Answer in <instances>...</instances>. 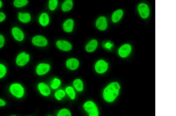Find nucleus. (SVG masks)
Masks as SVG:
<instances>
[{
	"mask_svg": "<svg viewBox=\"0 0 176 116\" xmlns=\"http://www.w3.org/2000/svg\"><path fill=\"white\" fill-rule=\"evenodd\" d=\"M112 44H110V43H107L105 44V47L106 48L109 49H110L112 47Z\"/></svg>",
	"mask_w": 176,
	"mask_h": 116,
	"instance_id": "32",
	"label": "nucleus"
},
{
	"mask_svg": "<svg viewBox=\"0 0 176 116\" xmlns=\"http://www.w3.org/2000/svg\"><path fill=\"white\" fill-rule=\"evenodd\" d=\"M39 22L41 25L43 26H46L48 25L49 22V18L47 13H42L40 15L39 19Z\"/></svg>",
	"mask_w": 176,
	"mask_h": 116,
	"instance_id": "17",
	"label": "nucleus"
},
{
	"mask_svg": "<svg viewBox=\"0 0 176 116\" xmlns=\"http://www.w3.org/2000/svg\"><path fill=\"white\" fill-rule=\"evenodd\" d=\"M66 95V93L65 91L62 90H59L56 91L54 94V97L57 100L60 101L64 98Z\"/></svg>",
	"mask_w": 176,
	"mask_h": 116,
	"instance_id": "23",
	"label": "nucleus"
},
{
	"mask_svg": "<svg viewBox=\"0 0 176 116\" xmlns=\"http://www.w3.org/2000/svg\"><path fill=\"white\" fill-rule=\"evenodd\" d=\"M38 89L42 95L44 97H48L51 94V89L46 84L40 82L37 86Z\"/></svg>",
	"mask_w": 176,
	"mask_h": 116,
	"instance_id": "6",
	"label": "nucleus"
},
{
	"mask_svg": "<svg viewBox=\"0 0 176 116\" xmlns=\"http://www.w3.org/2000/svg\"><path fill=\"white\" fill-rule=\"evenodd\" d=\"M66 66L68 68L71 70H75L78 68L79 62L78 59L71 58L68 59L66 62Z\"/></svg>",
	"mask_w": 176,
	"mask_h": 116,
	"instance_id": "14",
	"label": "nucleus"
},
{
	"mask_svg": "<svg viewBox=\"0 0 176 116\" xmlns=\"http://www.w3.org/2000/svg\"><path fill=\"white\" fill-rule=\"evenodd\" d=\"M57 116H72V114L67 108H63L59 111Z\"/></svg>",
	"mask_w": 176,
	"mask_h": 116,
	"instance_id": "24",
	"label": "nucleus"
},
{
	"mask_svg": "<svg viewBox=\"0 0 176 116\" xmlns=\"http://www.w3.org/2000/svg\"><path fill=\"white\" fill-rule=\"evenodd\" d=\"M74 88L78 92H81L83 90L84 85L82 81L80 79H75L73 82Z\"/></svg>",
	"mask_w": 176,
	"mask_h": 116,
	"instance_id": "18",
	"label": "nucleus"
},
{
	"mask_svg": "<svg viewBox=\"0 0 176 116\" xmlns=\"http://www.w3.org/2000/svg\"><path fill=\"white\" fill-rule=\"evenodd\" d=\"M7 105L6 102L2 99L0 98V107H4Z\"/></svg>",
	"mask_w": 176,
	"mask_h": 116,
	"instance_id": "31",
	"label": "nucleus"
},
{
	"mask_svg": "<svg viewBox=\"0 0 176 116\" xmlns=\"http://www.w3.org/2000/svg\"><path fill=\"white\" fill-rule=\"evenodd\" d=\"M50 65L49 64L41 63L39 64L36 68V72L39 76L44 75L49 71Z\"/></svg>",
	"mask_w": 176,
	"mask_h": 116,
	"instance_id": "7",
	"label": "nucleus"
},
{
	"mask_svg": "<svg viewBox=\"0 0 176 116\" xmlns=\"http://www.w3.org/2000/svg\"><path fill=\"white\" fill-rule=\"evenodd\" d=\"M30 59L29 54H26L25 52L21 53L18 55L16 58V63L19 66H23L28 63Z\"/></svg>",
	"mask_w": 176,
	"mask_h": 116,
	"instance_id": "4",
	"label": "nucleus"
},
{
	"mask_svg": "<svg viewBox=\"0 0 176 116\" xmlns=\"http://www.w3.org/2000/svg\"><path fill=\"white\" fill-rule=\"evenodd\" d=\"M32 41L34 45L39 47H45L48 44V41L46 38L40 35L35 36Z\"/></svg>",
	"mask_w": 176,
	"mask_h": 116,
	"instance_id": "8",
	"label": "nucleus"
},
{
	"mask_svg": "<svg viewBox=\"0 0 176 116\" xmlns=\"http://www.w3.org/2000/svg\"><path fill=\"white\" fill-rule=\"evenodd\" d=\"M120 86L117 82H112L104 88L103 96L104 100L108 103H111L116 99L119 94Z\"/></svg>",
	"mask_w": 176,
	"mask_h": 116,
	"instance_id": "1",
	"label": "nucleus"
},
{
	"mask_svg": "<svg viewBox=\"0 0 176 116\" xmlns=\"http://www.w3.org/2000/svg\"><path fill=\"white\" fill-rule=\"evenodd\" d=\"M123 12L122 10H118L115 12L112 15V22L116 23L119 21L122 18Z\"/></svg>",
	"mask_w": 176,
	"mask_h": 116,
	"instance_id": "20",
	"label": "nucleus"
},
{
	"mask_svg": "<svg viewBox=\"0 0 176 116\" xmlns=\"http://www.w3.org/2000/svg\"><path fill=\"white\" fill-rule=\"evenodd\" d=\"M5 19V15L2 12H0V22H3Z\"/></svg>",
	"mask_w": 176,
	"mask_h": 116,
	"instance_id": "30",
	"label": "nucleus"
},
{
	"mask_svg": "<svg viewBox=\"0 0 176 116\" xmlns=\"http://www.w3.org/2000/svg\"><path fill=\"white\" fill-rule=\"evenodd\" d=\"M73 4V1L71 0H67V1H65L62 5V11L64 12L69 11L72 9Z\"/></svg>",
	"mask_w": 176,
	"mask_h": 116,
	"instance_id": "21",
	"label": "nucleus"
},
{
	"mask_svg": "<svg viewBox=\"0 0 176 116\" xmlns=\"http://www.w3.org/2000/svg\"><path fill=\"white\" fill-rule=\"evenodd\" d=\"M12 34L15 39L18 41L21 42L24 39V33L18 27H15L12 29Z\"/></svg>",
	"mask_w": 176,
	"mask_h": 116,
	"instance_id": "13",
	"label": "nucleus"
},
{
	"mask_svg": "<svg viewBox=\"0 0 176 116\" xmlns=\"http://www.w3.org/2000/svg\"><path fill=\"white\" fill-rule=\"evenodd\" d=\"M61 84V82L60 79L57 78H55L53 80L52 83H51V88L53 89H57L60 86Z\"/></svg>",
	"mask_w": 176,
	"mask_h": 116,
	"instance_id": "26",
	"label": "nucleus"
},
{
	"mask_svg": "<svg viewBox=\"0 0 176 116\" xmlns=\"http://www.w3.org/2000/svg\"><path fill=\"white\" fill-rule=\"evenodd\" d=\"M108 68V63L104 60H100L95 64V71L99 74H101L105 72Z\"/></svg>",
	"mask_w": 176,
	"mask_h": 116,
	"instance_id": "5",
	"label": "nucleus"
},
{
	"mask_svg": "<svg viewBox=\"0 0 176 116\" xmlns=\"http://www.w3.org/2000/svg\"><path fill=\"white\" fill-rule=\"evenodd\" d=\"M2 1H0V8H1V7H2Z\"/></svg>",
	"mask_w": 176,
	"mask_h": 116,
	"instance_id": "33",
	"label": "nucleus"
},
{
	"mask_svg": "<svg viewBox=\"0 0 176 116\" xmlns=\"http://www.w3.org/2000/svg\"><path fill=\"white\" fill-rule=\"evenodd\" d=\"M98 41L95 39H92L86 46V50L88 52L91 53L95 51L98 46Z\"/></svg>",
	"mask_w": 176,
	"mask_h": 116,
	"instance_id": "16",
	"label": "nucleus"
},
{
	"mask_svg": "<svg viewBox=\"0 0 176 116\" xmlns=\"http://www.w3.org/2000/svg\"><path fill=\"white\" fill-rule=\"evenodd\" d=\"M132 47L128 44H124L119 48L118 51L119 55L122 58L127 57L131 53Z\"/></svg>",
	"mask_w": 176,
	"mask_h": 116,
	"instance_id": "9",
	"label": "nucleus"
},
{
	"mask_svg": "<svg viewBox=\"0 0 176 116\" xmlns=\"http://www.w3.org/2000/svg\"><path fill=\"white\" fill-rule=\"evenodd\" d=\"M10 116H16V115H11Z\"/></svg>",
	"mask_w": 176,
	"mask_h": 116,
	"instance_id": "34",
	"label": "nucleus"
},
{
	"mask_svg": "<svg viewBox=\"0 0 176 116\" xmlns=\"http://www.w3.org/2000/svg\"><path fill=\"white\" fill-rule=\"evenodd\" d=\"M138 10L141 16L143 19H146L150 14L149 8L146 4L141 3L138 7Z\"/></svg>",
	"mask_w": 176,
	"mask_h": 116,
	"instance_id": "10",
	"label": "nucleus"
},
{
	"mask_svg": "<svg viewBox=\"0 0 176 116\" xmlns=\"http://www.w3.org/2000/svg\"><path fill=\"white\" fill-rule=\"evenodd\" d=\"M28 1L27 0H16L14 1V5L16 7H21L28 4Z\"/></svg>",
	"mask_w": 176,
	"mask_h": 116,
	"instance_id": "25",
	"label": "nucleus"
},
{
	"mask_svg": "<svg viewBox=\"0 0 176 116\" xmlns=\"http://www.w3.org/2000/svg\"><path fill=\"white\" fill-rule=\"evenodd\" d=\"M4 42H5V39L3 36L0 35V48L3 47Z\"/></svg>",
	"mask_w": 176,
	"mask_h": 116,
	"instance_id": "29",
	"label": "nucleus"
},
{
	"mask_svg": "<svg viewBox=\"0 0 176 116\" xmlns=\"http://www.w3.org/2000/svg\"><path fill=\"white\" fill-rule=\"evenodd\" d=\"M74 26V21L72 19H68L63 24V30L67 33H71L73 30Z\"/></svg>",
	"mask_w": 176,
	"mask_h": 116,
	"instance_id": "15",
	"label": "nucleus"
},
{
	"mask_svg": "<svg viewBox=\"0 0 176 116\" xmlns=\"http://www.w3.org/2000/svg\"><path fill=\"white\" fill-rule=\"evenodd\" d=\"M65 92L71 100H74L76 97V94L73 88L71 86H68L65 90Z\"/></svg>",
	"mask_w": 176,
	"mask_h": 116,
	"instance_id": "22",
	"label": "nucleus"
},
{
	"mask_svg": "<svg viewBox=\"0 0 176 116\" xmlns=\"http://www.w3.org/2000/svg\"><path fill=\"white\" fill-rule=\"evenodd\" d=\"M48 116H50V115H48Z\"/></svg>",
	"mask_w": 176,
	"mask_h": 116,
	"instance_id": "35",
	"label": "nucleus"
},
{
	"mask_svg": "<svg viewBox=\"0 0 176 116\" xmlns=\"http://www.w3.org/2000/svg\"><path fill=\"white\" fill-rule=\"evenodd\" d=\"M56 45L60 49L65 51H70L72 48V45L70 43L65 40L58 41Z\"/></svg>",
	"mask_w": 176,
	"mask_h": 116,
	"instance_id": "11",
	"label": "nucleus"
},
{
	"mask_svg": "<svg viewBox=\"0 0 176 116\" xmlns=\"http://www.w3.org/2000/svg\"><path fill=\"white\" fill-rule=\"evenodd\" d=\"M9 90L11 94L18 99L22 98L25 94L23 86L19 83L13 84L10 86Z\"/></svg>",
	"mask_w": 176,
	"mask_h": 116,
	"instance_id": "2",
	"label": "nucleus"
},
{
	"mask_svg": "<svg viewBox=\"0 0 176 116\" xmlns=\"http://www.w3.org/2000/svg\"><path fill=\"white\" fill-rule=\"evenodd\" d=\"M7 69L6 67L2 64H0V79L2 78L7 74Z\"/></svg>",
	"mask_w": 176,
	"mask_h": 116,
	"instance_id": "28",
	"label": "nucleus"
},
{
	"mask_svg": "<svg viewBox=\"0 0 176 116\" xmlns=\"http://www.w3.org/2000/svg\"><path fill=\"white\" fill-rule=\"evenodd\" d=\"M107 19L104 16H101L96 21V26L100 30H105L107 28Z\"/></svg>",
	"mask_w": 176,
	"mask_h": 116,
	"instance_id": "12",
	"label": "nucleus"
},
{
	"mask_svg": "<svg viewBox=\"0 0 176 116\" xmlns=\"http://www.w3.org/2000/svg\"><path fill=\"white\" fill-rule=\"evenodd\" d=\"M18 19L21 22L27 23L30 22L31 20V16L29 13H19L18 15Z\"/></svg>",
	"mask_w": 176,
	"mask_h": 116,
	"instance_id": "19",
	"label": "nucleus"
},
{
	"mask_svg": "<svg viewBox=\"0 0 176 116\" xmlns=\"http://www.w3.org/2000/svg\"><path fill=\"white\" fill-rule=\"evenodd\" d=\"M58 1L57 0H51L49 3V7L50 10L54 11L57 7Z\"/></svg>",
	"mask_w": 176,
	"mask_h": 116,
	"instance_id": "27",
	"label": "nucleus"
},
{
	"mask_svg": "<svg viewBox=\"0 0 176 116\" xmlns=\"http://www.w3.org/2000/svg\"><path fill=\"white\" fill-rule=\"evenodd\" d=\"M83 108L89 116H99L98 107L93 101L86 102L83 105Z\"/></svg>",
	"mask_w": 176,
	"mask_h": 116,
	"instance_id": "3",
	"label": "nucleus"
}]
</instances>
